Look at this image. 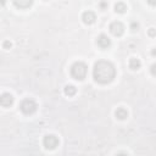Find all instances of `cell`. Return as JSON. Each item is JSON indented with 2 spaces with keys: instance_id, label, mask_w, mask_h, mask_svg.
<instances>
[{
  "instance_id": "4",
  "label": "cell",
  "mask_w": 156,
  "mask_h": 156,
  "mask_svg": "<svg viewBox=\"0 0 156 156\" xmlns=\"http://www.w3.org/2000/svg\"><path fill=\"white\" fill-rule=\"evenodd\" d=\"M43 144H44L45 149H48V150H54V149L58 145V138L55 136V135H52V134H48V135L44 136Z\"/></svg>"
},
{
  "instance_id": "15",
  "label": "cell",
  "mask_w": 156,
  "mask_h": 156,
  "mask_svg": "<svg viewBox=\"0 0 156 156\" xmlns=\"http://www.w3.org/2000/svg\"><path fill=\"white\" fill-rule=\"evenodd\" d=\"M150 72H151V74H152V76H155V77H156V63L151 65V67H150Z\"/></svg>"
},
{
  "instance_id": "13",
  "label": "cell",
  "mask_w": 156,
  "mask_h": 156,
  "mask_svg": "<svg viewBox=\"0 0 156 156\" xmlns=\"http://www.w3.org/2000/svg\"><path fill=\"white\" fill-rule=\"evenodd\" d=\"M77 93V88L74 85H66L65 87V94L67 96H73Z\"/></svg>"
},
{
  "instance_id": "17",
  "label": "cell",
  "mask_w": 156,
  "mask_h": 156,
  "mask_svg": "<svg viewBox=\"0 0 156 156\" xmlns=\"http://www.w3.org/2000/svg\"><path fill=\"white\" fill-rule=\"evenodd\" d=\"M147 34H149L150 37H155V35H156V29L150 28V29H149V32H147Z\"/></svg>"
},
{
  "instance_id": "5",
  "label": "cell",
  "mask_w": 156,
  "mask_h": 156,
  "mask_svg": "<svg viewBox=\"0 0 156 156\" xmlns=\"http://www.w3.org/2000/svg\"><path fill=\"white\" fill-rule=\"evenodd\" d=\"M110 32L115 35V37H121L123 33H124V26L118 22V21H115L110 24Z\"/></svg>"
},
{
  "instance_id": "2",
  "label": "cell",
  "mask_w": 156,
  "mask_h": 156,
  "mask_svg": "<svg viewBox=\"0 0 156 156\" xmlns=\"http://www.w3.org/2000/svg\"><path fill=\"white\" fill-rule=\"evenodd\" d=\"M87 71H88V67L84 62H74L72 66H71V76L77 79V80H82L85 78L87 76Z\"/></svg>"
},
{
  "instance_id": "3",
  "label": "cell",
  "mask_w": 156,
  "mask_h": 156,
  "mask_svg": "<svg viewBox=\"0 0 156 156\" xmlns=\"http://www.w3.org/2000/svg\"><path fill=\"white\" fill-rule=\"evenodd\" d=\"M20 108L24 115H32V113H34L37 111V104L32 99H26V100H23L21 102Z\"/></svg>"
},
{
  "instance_id": "10",
  "label": "cell",
  "mask_w": 156,
  "mask_h": 156,
  "mask_svg": "<svg viewBox=\"0 0 156 156\" xmlns=\"http://www.w3.org/2000/svg\"><path fill=\"white\" fill-rule=\"evenodd\" d=\"M140 66H141V62H140V60H139V58L133 57V58H130V60H129V68H130V69L136 71V69H139V68H140Z\"/></svg>"
},
{
  "instance_id": "12",
  "label": "cell",
  "mask_w": 156,
  "mask_h": 156,
  "mask_svg": "<svg viewBox=\"0 0 156 156\" xmlns=\"http://www.w3.org/2000/svg\"><path fill=\"white\" fill-rule=\"evenodd\" d=\"M115 11L117 12V13H124L126 11H127V6H126V4L124 2H117L116 5H115Z\"/></svg>"
},
{
  "instance_id": "18",
  "label": "cell",
  "mask_w": 156,
  "mask_h": 156,
  "mask_svg": "<svg viewBox=\"0 0 156 156\" xmlns=\"http://www.w3.org/2000/svg\"><path fill=\"white\" fill-rule=\"evenodd\" d=\"M147 2H149V5H151V6H156V0H146Z\"/></svg>"
},
{
  "instance_id": "20",
  "label": "cell",
  "mask_w": 156,
  "mask_h": 156,
  "mask_svg": "<svg viewBox=\"0 0 156 156\" xmlns=\"http://www.w3.org/2000/svg\"><path fill=\"white\" fill-rule=\"evenodd\" d=\"M151 55H152V56H156V48H154V49L151 50Z\"/></svg>"
},
{
  "instance_id": "21",
  "label": "cell",
  "mask_w": 156,
  "mask_h": 156,
  "mask_svg": "<svg viewBox=\"0 0 156 156\" xmlns=\"http://www.w3.org/2000/svg\"><path fill=\"white\" fill-rule=\"evenodd\" d=\"M5 1H6V0H1V5H2V6L5 5Z\"/></svg>"
},
{
  "instance_id": "7",
  "label": "cell",
  "mask_w": 156,
  "mask_h": 156,
  "mask_svg": "<svg viewBox=\"0 0 156 156\" xmlns=\"http://www.w3.org/2000/svg\"><path fill=\"white\" fill-rule=\"evenodd\" d=\"M12 102H13V98H12V95H11L10 93H4V94H1V98H0V104H1V106L9 107V106L12 105Z\"/></svg>"
},
{
  "instance_id": "6",
  "label": "cell",
  "mask_w": 156,
  "mask_h": 156,
  "mask_svg": "<svg viewBox=\"0 0 156 156\" xmlns=\"http://www.w3.org/2000/svg\"><path fill=\"white\" fill-rule=\"evenodd\" d=\"M96 43L101 49H107L111 45V40L106 34H100L96 39Z\"/></svg>"
},
{
  "instance_id": "1",
  "label": "cell",
  "mask_w": 156,
  "mask_h": 156,
  "mask_svg": "<svg viewBox=\"0 0 156 156\" xmlns=\"http://www.w3.org/2000/svg\"><path fill=\"white\" fill-rule=\"evenodd\" d=\"M115 76H116V69H115V66L110 61L100 60L94 65L93 77L95 82L100 84H107L113 80Z\"/></svg>"
},
{
  "instance_id": "8",
  "label": "cell",
  "mask_w": 156,
  "mask_h": 156,
  "mask_svg": "<svg viewBox=\"0 0 156 156\" xmlns=\"http://www.w3.org/2000/svg\"><path fill=\"white\" fill-rule=\"evenodd\" d=\"M82 20H83V22L85 24H93L95 22L96 17H95V13L93 11H85L82 15Z\"/></svg>"
},
{
  "instance_id": "19",
  "label": "cell",
  "mask_w": 156,
  "mask_h": 156,
  "mask_svg": "<svg viewBox=\"0 0 156 156\" xmlns=\"http://www.w3.org/2000/svg\"><path fill=\"white\" fill-rule=\"evenodd\" d=\"M100 6H101V9H102V10H105V7L107 6V4H106V2H101V4H100Z\"/></svg>"
},
{
  "instance_id": "14",
  "label": "cell",
  "mask_w": 156,
  "mask_h": 156,
  "mask_svg": "<svg viewBox=\"0 0 156 156\" xmlns=\"http://www.w3.org/2000/svg\"><path fill=\"white\" fill-rule=\"evenodd\" d=\"M130 29H132V32H136L139 29V23L138 22H132L130 23Z\"/></svg>"
},
{
  "instance_id": "16",
  "label": "cell",
  "mask_w": 156,
  "mask_h": 156,
  "mask_svg": "<svg viewBox=\"0 0 156 156\" xmlns=\"http://www.w3.org/2000/svg\"><path fill=\"white\" fill-rule=\"evenodd\" d=\"M2 48H4V49H10V48H11V43H10L9 40H5V41L2 43Z\"/></svg>"
},
{
  "instance_id": "9",
  "label": "cell",
  "mask_w": 156,
  "mask_h": 156,
  "mask_svg": "<svg viewBox=\"0 0 156 156\" xmlns=\"http://www.w3.org/2000/svg\"><path fill=\"white\" fill-rule=\"evenodd\" d=\"M15 6L20 7V9H28L32 4H33V0H12Z\"/></svg>"
},
{
  "instance_id": "11",
  "label": "cell",
  "mask_w": 156,
  "mask_h": 156,
  "mask_svg": "<svg viewBox=\"0 0 156 156\" xmlns=\"http://www.w3.org/2000/svg\"><path fill=\"white\" fill-rule=\"evenodd\" d=\"M115 116H116L118 119H126V118H127V116H128V112H127V110H126V108L119 107V108H117V110H116Z\"/></svg>"
}]
</instances>
